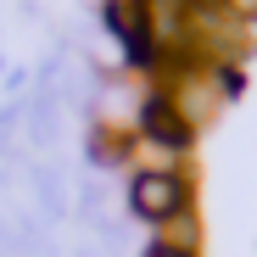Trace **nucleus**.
I'll return each instance as SVG.
<instances>
[{
    "label": "nucleus",
    "instance_id": "1",
    "mask_svg": "<svg viewBox=\"0 0 257 257\" xmlns=\"http://www.w3.org/2000/svg\"><path fill=\"white\" fill-rule=\"evenodd\" d=\"M123 212H128L135 224L162 229V224L185 218V212H196V185H190L185 168H179V174H128V185H123Z\"/></svg>",
    "mask_w": 257,
    "mask_h": 257
},
{
    "label": "nucleus",
    "instance_id": "5",
    "mask_svg": "<svg viewBox=\"0 0 257 257\" xmlns=\"http://www.w3.org/2000/svg\"><path fill=\"white\" fill-rule=\"evenodd\" d=\"M140 257H201V251H185V246H162V240H151Z\"/></svg>",
    "mask_w": 257,
    "mask_h": 257
},
{
    "label": "nucleus",
    "instance_id": "2",
    "mask_svg": "<svg viewBox=\"0 0 257 257\" xmlns=\"http://www.w3.org/2000/svg\"><path fill=\"white\" fill-rule=\"evenodd\" d=\"M135 135H146V140H157V146H168V151H179V157H190V146H196V128L179 117V106L168 101V90H157V84L140 95Z\"/></svg>",
    "mask_w": 257,
    "mask_h": 257
},
{
    "label": "nucleus",
    "instance_id": "3",
    "mask_svg": "<svg viewBox=\"0 0 257 257\" xmlns=\"http://www.w3.org/2000/svg\"><path fill=\"white\" fill-rule=\"evenodd\" d=\"M123 168H128V174H179L185 157L168 151V146H157V140H146V135H128V157H123Z\"/></svg>",
    "mask_w": 257,
    "mask_h": 257
},
{
    "label": "nucleus",
    "instance_id": "4",
    "mask_svg": "<svg viewBox=\"0 0 257 257\" xmlns=\"http://www.w3.org/2000/svg\"><path fill=\"white\" fill-rule=\"evenodd\" d=\"M151 240H162V246H185V251H196L201 246V224H196V212H185V218H174V224H162Z\"/></svg>",
    "mask_w": 257,
    "mask_h": 257
},
{
    "label": "nucleus",
    "instance_id": "6",
    "mask_svg": "<svg viewBox=\"0 0 257 257\" xmlns=\"http://www.w3.org/2000/svg\"><path fill=\"white\" fill-rule=\"evenodd\" d=\"M0 78H6V51H0Z\"/></svg>",
    "mask_w": 257,
    "mask_h": 257
}]
</instances>
